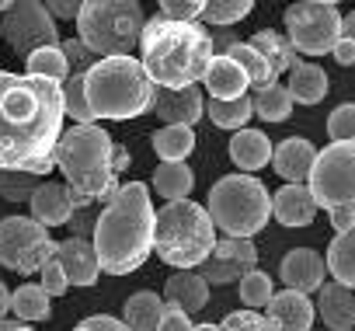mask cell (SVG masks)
<instances>
[{"label": "cell", "instance_id": "8", "mask_svg": "<svg viewBox=\"0 0 355 331\" xmlns=\"http://www.w3.org/2000/svg\"><path fill=\"white\" fill-rule=\"evenodd\" d=\"M206 210L227 237L251 241L272 217V196L251 175H227L209 189V206Z\"/></svg>", "mask_w": 355, "mask_h": 331}, {"label": "cell", "instance_id": "33", "mask_svg": "<svg viewBox=\"0 0 355 331\" xmlns=\"http://www.w3.org/2000/svg\"><path fill=\"white\" fill-rule=\"evenodd\" d=\"M227 56L248 74V84H254V87H268V84H275V74H272V67L265 63V56L251 46V42H237V46H230L227 49Z\"/></svg>", "mask_w": 355, "mask_h": 331}, {"label": "cell", "instance_id": "16", "mask_svg": "<svg viewBox=\"0 0 355 331\" xmlns=\"http://www.w3.org/2000/svg\"><path fill=\"white\" fill-rule=\"evenodd\" d=\"M56 262L63 265V275L70 286H94L98 282V272H101V262H98V251L91 241L84 237H67L56 244Z\"/></svg>", "mask_w": 355, "mask_h": 331}, {"label": "cell", "instance_id": "23", "mask_svg": "<svg viewBox=\"0 0 355 331\" xmlns=\"http://www.w3.org/2000/svg\"><path fill=\"white\" fill-rule=\"evenodd\" d=\"M202 84H206V91H209L213 101H237L248 91V74L230 56H213Z\"/></svg>", "mask_w": 355, "mask_h": 331}, {"label": "cell", "instance_id": "34", "mask_svg": "<svg viewBox=\"0 0 355 331\" xmlns=\"http://www.w3.org/2000/svg\"><path fill=\"white\" fill-rule=\"evenodd\" d=\"M25 74L28 77H46V80H56L63 84L70 77V67H67V56L60 46H46V49H35L28 60H25Z\"/></svg>", "mask_w": 355, "mask_h": 331}, {"label": "cell", "instance_id": "39", "mask_svg": "<svg viewBox=\"0 0 355 331\" xmlns=\"http://www.w3.org/2000/svg\"><path fill=\"white\" fill-rule=\"evenodd\" d=\"M39 175L28 171H0V196L8 203H32V196L39 192Z\"/></svg>", "mask_w": 355, "mask_h": 331}, {"label": "cell", "instance_id": "11", "mask_svg": "<svg viewBox=\"0 0 355 331\" xmlns=\"http://www.w3.org/2000/svg\"><path fill=\"white\" fill-rule=\"evenodd\" d=\"M56 255V241L42 223L32 217H4L0 220V265L32 275L42 272V265Z\"/></svg>", "mask_w": 355, "mask_h": 331}, {"label": "cell", "instance_id": "26", "mask_svg": "<svg viewBox=\"0 0 355 331\" xmlns=\"http://www.w3.org/2000/svg\"><path fill=\"white\" fill-rule=\"evenodd\" d=\"M157 157L164 164H185V157L196 150V129L189 126H160L153 136H150Z\"/></svg>", "mask_w": 355, "mask_h": 331}, {"label": "cell", "instance_id": "4", "mask_svg": "<svg viewBox=\"0 0 355 331\" xmlns=\"http://www.w3.org/2000/svg\"><path fill=\"white\" fill-rule=\"evenodd\" d=\"M112 153H115V143L98 122L94 126H70L60 136L56 168L63 171L77 210H87L91 203H108L119 192Z\"/></svg>", "mask_w": 355, "mask_h": 331}, {"label": "cell", "instance_id": "28", "mask_svg": "<svg viewBox=\"0 0 355 331\" xmlns=\"http://www.w3.org/2000/svg\"><path fill=\"white\" fill-rule=\"evenodd\" d=\"M164 300L153 293V289H139V293H132L129 300H125V307H122V317H125V324L132 328V331H157V324H160V317H164Z\"/></svg>", "mask_w": 355, "mask_h": 331}, {"label": "cell", "instance_id": "35", "mask_svg": "<svg viewBox=\"0 0 355 331\" xmlns=\"http://www.w3.org/2000/svg\"><path fill=\"white\" fill-rule=\"evenodd\" d=\"M87 74H70L60 87H63V108L73 119V126H94V112L87 105Z\"/></svg>", "mask_w": 355, "mask_h": 331}, {"label": "cell", "instance_id": "37", "mask_svg": "<svg viewBox=\"0 0 355 331\" xmlns=\"http://www.w3.org/2000/svg\"><path fill=\"white\" fill-rule=\"evenodd\" d=\"M251 11H254L251 0H209V4L202 8V22L216 25V28H230L241 18H248Z\"/></svg>", "mask_w": 355, "mask_h": 331}, {"label": "cell", "instance_id": "36", "mask_svg": "<svg viewBox=\"0 0 355 331\" xmlns=\"http://www.w3.org/2000/svg\"><path fill=\"white\" fill-rule=\"evenodd\" d=\"M206 115L213 119V126L241 133V129H248V119L254 115V108H251V98H248V94L237 98V101H213V98H209Z\"/></svg>", "mask_w": 355, "mask_h": 331}, {"label": "cell", "instance_id": "41", "mask_svg": "<svg viewBox=\"0 0 355 331\" xmlns=\"http://www.w3.org/2000/svg\"><path fill=\"white\" fill-rule=\"evenodd\" d=\"M202 8L206 4H199V0H160V18H167V22H178V25H192L196 18H202Z\"/></svg>", "mask_w": 355, "mask_h": 331}, {"label": "cell", "instance_id": "7", "mask_svg": "<svg viewBox=\"0 0 355 331\" xmlns=\"http://www.w3.org/2000/svg\"><path fill=\"white\" fill-rule=\"evenodd\" d=\"M146 28L143 8L136 0H87L77 18V39L98 56H129Z\"/></svg>", "mask_w": 355, "mask_h": 331}, {"label": "cell", "instance_id": "25", "mask_svg": "<svg viewBox=\"0 0 355 331\" xmlns=\"http://www.w3.org/2000/svg\"><path fill=\"white\" fill-rule=\"evenodd\" d=\"M327 74L317 67V63H296L293 70H289V84H286V91H289V98L293 101H300V105H320L324 98H327Z\"/></svg>", "mask_w": 355, "mask_h": 331}, {"label": "cell", "instance_id": "56", "mask_svg": "<svg viewBox=\"0 0 355 331\" xmlns=\"http://www.w3.org/2000/svg\"><path fill=\"white\" fill-rule=\"evenodd\" d=\"M73 331H87V328H84V324H77V328H73Z\"/></svg>", "mask_w": 355, "mask_h": 331}, {"label": "cell", "instance_id": "15", "mask_svg": "<svg viewBox=\"0 0 355 331\" xmlns=\"http://www.w3.org/2000/svg\"><path fill=\"white\" fill-rule=\"evenodd\" d=\"M317 146L310 139H300V136H289L282 139L275 150H272V164H275V175L286 178L289 185H306L310 182V171L317 164Z\"/></svg>", "mask_w": 355, "mask_h": 331}, {"label": "cell", "instance_id": "54", "mask_svg": "<svg viewBox=\"0 0 355 331\" xmlns=\"http://www.w3.org/2000/svg\"><path fill=\"white\" fill-rule=\"evenodd\" d=\"M21 328V321L18 317H8V321H0V331H18Z\"/></svg>", "mask_w": 355, "mask_h": 331}, {"label": "cell", "instance_id": "55", "mask_svg": "<svg viewBox=\"0 0 355 331\" xmlns=\"http://www.w3.org/2000/svg\"><path fill=\"white\" fill-rule=\"evenodd\" d=\"M196 331H220V324H196Z\"/></svg>", "mask_w": 355, "mask_h": 331}, {"label": "cell", "instance_id": "9", "mask_svg": "<svg viewBox=\"0 0 355 331\" xmlns=\"http://www.w3.org/2000/svg\"><path fill=\"white\" fill-rule=\"evenodd\" d=\"M306 185L317 210H355V143L324 146Z\"/></svg>", "mask_w": 355, "mask_h": 331}, {"label": "cell", "instance_id": "21", "mask_svg": "<svg viewBox=\"0 0 355 331\" xmlns=\"http://www.w3.org/2000/svg\"><path fill=\"white\" fill-rule=\"evenodd\" d=\"M317 314L327 331H352L355 328V296L341 282H327L317 289Z\"/></svg>", "mask_w": 355, "mask_h": 331}, {"label": "cell", "instance_id": "14", "mask_svg": "<svg viewBox=\"0 0 355 331\" xmlns=\"http://www.w3.org/2000/svg\"><path fill=\"white\" fill-rule=\"evenodd\" d=\"M153 112L164 119V126H196L206 115V101L199 87H185V91H167V87H153Z\"/></svg>", "mask_w": 355, "mask_h": 331}, {"label": "cell", "instance_id": "29", "mask_svg": "<svg viewBox=\"0 0 355 331\" xmlns=\"http://www.w3.org/2000/svg\"><path fill=\"white\" fill-rule=\"evenodd\" d=\"M153 189L167 199V203H185L196 189V175L189 164H157L153 171Z\"/></svg>", "mask_w": 355, "mask_h": 331}, {"label": "cell", "instance_id": "12", "mask_svg": "<svg viewBox=\"0 0 355 331\" xmlns=\"http://www.w3.org/2000/svg\"><path fill=\"white\" fill-rule=\"evenodd\" d=\"M0 35L11 42V49L18 56H32L35 49H46V46H63L60 39V28H56V18L49 15L46 4L39 0H21V4H11V11L0 22Z\"/></svg>", "mask_w": 355, "mask_h": 331}, {"label": "cell", "instance_id": "48", "mask_svg": "<svg viewBox=\"0 0 355 331\" xmlns=\"http://www.w3.org/2000/svg\"><path fill=\"white\" fill-rule=\"evenodd\" d=\"M49 15L53 18H80V8L84 4H70V0H49Z\"/></svg>", "mask_w": 355, "mask_h": 331}, {"label": "cell", "instance_id": "19", "mask_svg": "<svg viewBox=\"0 0 355 331\" xmlns=\"http://www.w3.org/2000/svg\"><path fill=\"white\" fill-rule=\"evenodd\" d=\"M28 206H32V220L42 223L46 230H49V227H63V223H70V217L77 213L70 189L60 185V182H42Z\"/></svg>", "mask_w": 355, "mask_h": 331}, {"label": "cell", "instance_id": "31", "mask_svg": "<svg viewBox=\"0 0 355 331\" xmlns=\"http://www.w3.org/2000/svg\"><path fill=\"white\" fill-rule=\"evenodd\" d=\"M53 296L39 286V282H21L15 293H11V310L15 317L25 324V321H46L53 314Z\"/></svg>", "mask_w": 355, "mask_h": 331}, {"label": "cell", "instance_id": "18", "mask_svg": "<svg viewBox=\"0 0 355 331\" xmlns=\"http://www.w3.org/2000/svg\"><path fill=\"white\" fill-rule=\"evenodd\" d=\"M265 317H268L272 331H310L313 328V317H317V307L310 303V296L293 293V289H282V293L272 296Z\"/></svg>", "mask_w": 355, "mask_h": 331}, {"label": "cell", "instance_id": "43", "mask_svg": "<svg viewBox=\"0 0 355 331\" xmlns=\"http://www.w3.org/2000/svg\"><path fill=\"white\" fill-rule=\"evenodd\" d=\"M63 56H67V67H70V74H87L94 63H98V56L80 42V39H63Z\"/></svg>", "mask_w": 355, "mask_h": 331}, {"label": "cell", "instance_id": "20", "mask_svg": "<svg viewBox=\"0 0 355 331\" xmlns=\"http://www.w3.org/2000/svg\"><path fill=\"white\" fill-rule=\"evenodd\" d=\"M272 213L282 227H310L317 217V203L310 196V185H282L272 196Z\"/></svg>", "mask_w": 355, "mask_h": 331}, {"label": "cell", "instance_id": "52", "mask_svg": "<svg viewBox=\"0 0 355 331\" xmlns=\"http://www.w3.org/2000/svg\"><path fill=\"white\" fill-rule=\"evenodd\" d=\"M8 310H11V289L0 282V321H8Z\"/></svg>", "mask_w": 355, "mask_h": 331}, {"label": "cell", "instance_id": "5", "mask_svg": "<svg viewBox=\"0 0 355 331\" xmlns=\"http://www.w3.org/2000/svg\"><path fill=\"white\" fill-rule=\"evenodd\" d=\"M87 105L94 119H136L153 112V80L136 56H108L87 70Z\"/></svg>", "mask_w": 355, "mask_h": 331}, {"label": "cell", "instance_id": "32", "mask_svg": "<svg viewBox=\"0 0 355 331\" xmlns=\"http://www.w3.org/2000/svg\"><path fill=\"white\" fill-rule=\"evenodd\" d=\"M251 108L258 119L265 122H286L289 112H293V98L282 84H268V87H258L254 98H251Z\"/></svg>", "mask_w": 355, "mask_h": 331}, {"label": "cell", "instance_id": "24", "mask_svg": "<svg viewBox=\"0 0 355 331\" xmlns=\"http://www.w3.org/2000/svg\"><path fill=\"white\" fill-rule=\"evenodd\" d=\"M230 160L241 168V175L261 171L272 160V139L261 129H241L230 136Z\"/></svg>", "mask_w": 355, "mask_h": 331}, {"label": "cell", "instance_id": "38", "mask_svg": "<svg viewBox=\"0 0 355 331\" xmlns=\"http://www.w3.org/2000/svg\"><path fill=\"white\" fill-rule=\"evenodd\" d=\"M272 296H275V289H272V275H268V272L254 269V272H248V275L241 279V303H244L248 310L268 307Z\"/></svg>", "mask_w": 355, "mask_h": 331}, {"label": "cell", "instance_id": "47", "mask_svg": "<svg viewBox=\"0 0 355 331\" xmlns=\"http://www.w3.org/2000/svg\"><path fill=\"white\" fill-rule=\"evenodd\" d=\"M67 227H70V237H84V241H87V234L94 237V220H87V217H84V210H77V213L70 217V223H67Z\"/></svg>", "mask_w": 355, "mask_h": 331}, {"label": "cell", "instance_id": "40", "mask_svg": "<svg viewBox=\"0 0 355 331\" xmlns=\"http://www.w3.org/2000/svg\"><path fill=\"white\" fill-rule=\"evenodd\" d=\"M327 133L334 143H355V101H345L327 115Z\"/></svg>", "mask_w": 355, "mask_h": 331}, {"label": "cell", "instance_id": "3", "mask_svg": "<svg viewBox=\"0 0 355 331\" xmlns=\"http://www.w3.org/2000/svg\"><path fill=\"white\" fill-rule=\"evenodd\" d=\"M143 49V70L153 80V87H167V91H185L196 87V80L206 77L209 63H213V35L206 25H178L167 18H153L143 28L139 39Z\"/></svg>", "mask_w": 355, "mask_h": 331}, {"label": "cell", "instance_id": "57", "mask_svg": "<svg viewBox=\"0 0 355 331\" xmlns=\"http://www.w3.org/2000/svg\"><path fill=\"white\" fill-rule=\"evenodd\" d=\"M18 331H35V328H25V324H21V328H18Z\"/></svg>", "mask_w": 355, "mask_h": 331}, {"label": "cell", "instance_id": "13", "mask_svg": "<svg viewBox=\"0 0 355 331\" xmlns=\"http://www.w3.org/2000/svg\"><path fill=\"white\" fill-rule=\"evenodd\" d=\"M254 269H258V248L251 241H244V237H223V241H216L213 255L199 265V275L209 286L213 282L216 286H227V282L244 279Z\"/></svg>", "mask_w": 355, "mask_h": 331}, {"label": "cell", "instance_id": "45", "mask_svg": "<svg viewBox=\"0 0 355 331\" xmlns=\"http://www.w3.org/2000/svg\"><path fill=\"white\" fill-rule=\"evenodd\" d=\"M157 331H196V324H192V317L185 314V310H178V307H164V317H160V324H157Z\"/></svg>", "mask_w": 355, "mask_h": 331}, {"label": "cell", "instance_id": "27", "mask_svg": "<svg viewBox=\"0 0 355 331\" xmlns=\"http://www.w3.org/2000/svg\"><path fill=\"white\" fill-rule=\"evenodd\" d=\"M324 265L334 275V282H341L345 289H355V227L345 234H334V241L327 244Z\"/></svg>", "mask_w": 355, "mask_h": 331}, {"label": "cell", "instance_id": "51", "mask_svg": "<svg viewBox=\"0 0 355 331\" xmlns=\"http://www.w3.org/2000/svg\"><path fill=\"white\" fill-rule=\"evenodd\" d=\"M112 168H115V175L129 168V150H125L122 143H115V153H112Z\"/></svg>", "mask_w": 355, "mask_h": 331}, {"label": "cell", "instance_id": "42", "mask_svg": "<svg viewBox=\"0 0 355 331\" xmlns=\"http://www.w3.org/2000/svg\"><path fill=\"white\" fill-rule=\"evenodd\" d=\"M220 331H272V324L258 310H234V314L223 317Z\"/></svg>", "mask_w": 355, "mask_h": 331}, {"label": "cell", "instance_id": "22", "mask_svg": "<svg viewBox=\"0 0 355 331\" xmlns=\"http://www.w3.org/2000/svg\"><path fill=\"white\" fill-rule=\"evenodd\" d=\"M164 303L185 310L192 317V314H199L209 303V282L199 272H174L164 282Z\"/></svg>", "mask_w": 355, "mask_h": 331}, {"label": "cell", "instance_id": "50", "mask_svg": "<svg viewBox=\"0 0 355 331\" xmlns=\"http://www.w3.org/2000/svg\"><path fill=\"white\" fill-rule=\"evenodd\" d=\"M334 60H338L341 67H352V63H355V42L338 39V46H334Z\"/></svg>", "mask_w": 355, "mask_h": 331}, {"label": "cell", "instance_id": "10", "mask_svg": "<svg viewBox=\"0 0 355 331\" xmlns=\"http://www.w3.org/2000/svg\"><path fill=\"white\" fill-rule=\"evenodd\" d=\"M286 39L293 42L296 53L306 56H327L334 53L341 39V15L331 0H303L286 11Z\"/></svg>", "mask_w": 355, "mask_h": 331}, {"label": "cell", "instance_id": "6", "mask_svg": "<svg viewBox=\"0 0 355 331\" xmlns=\"http://www.w3.org/2000/svg\"><path fill=\"white\" fill-rule=\"evenodd\" d=\"M213 248H216V223L206 206L185 199V203H167L157 213L153 251L171 269L189 272L192 265H202L213 255Z\"/></svg>", "mask_w": 355, "mask_h": 331}, {"label": "cell", "instance_id": "46", "mask_svg": "<svg viewBox=\"0 0 355 331\" xmlns=\"http://www.w3.org/2000/svg\"><path fill=\"white\" fill-rule=\"evenodd\" d=\"M87 331H132L125 321H119V317H108V314H91V317H84L80 321Z\"/></svg>", "mask_w": 355, "mask_h": 331}, {"label": "cell", "instance_id": "44", "mask_svg": "<svg viewBox=\"0 0 355 331\" xmlns=\"http://www.w3.org/2000/svg\"><path fill=\"white\" fill-rule=\"evenodd\" d=\"M39 286L49 293V296H63L67 289H70V282H67V275H63V265L56 262V255L42 265V272H39Z\"/></svg>", "mask_w": 355, "mask_h": 331}, {"label": "cell", "instance_id": "2", "mask_svg": "<svg viewBox=\"0 0 355 331\" xmlns=\"http://www.w3.org/2000/svg\"><path fill=\"white\" fill-rule=\"evenodd\" d=\"M153 227L157 213L150 206V189L143 182L119 185V192L105 203L101 217L94 220V251L108 275L136 272L153 251Z\"/></svg>", "mask_w": 355, "mask_h": 331}, {"label": "cell", "instance_id": "53", "mask_svg": "<svg viewBox=\"0 0 355 331\" xmlns=\"http://www.w3.org/2000/svg\"><path fill=\"white\" fill-rule=\"evenodd\" d=\"M341 39L355 42V11H352L348 18H341Z\"/></svg>", "mask_w": 355, "mask_h": 331}, {"label": "cell", "instance_id": "1", "mask_svg": "<svg viewBox=\"0 0 355 331\" xmlns=\"http://www.w3.org/2000/svg\"><path fill=\"white\" fill-rule=\"evenodd\" d=\"M63 119V87L56 80L0 70V171L49 175Z\"/></svg>", "mask_w": 355, "mask_h": 331}, {"label": "cell", "instance_id": "17", "mask_svg": "<svg viewBox=\"0 0 355 331\" xmlns=\"http://www.w3.org/2000/svg\"><path fill=\"white\" fill-rule=\"evenodd\" d=\"M324 258L317 255V251H310V248H293L286 258H282V265H279V275H282V282H286V289H293V293H313V289H320L324 286Z\"/></svg>", "mask_w": 355, "mask_h": 331}, {"label": "cell", "instance_id": "30", "mask_svg": "<svg viewBox=\"0 0 355 331\" xmlns=\"http://www.w3.org/2000/svg\"><path fill=\"white\" fill-rule=\"evenodd\" d=\"M251 46L265 56V63L272 67V74H275V80L282 77V74H289L300 60H296V49H293V42L286 39V35H279V32H272V28H265V32H258L254 39H251Z\"/></svg>", "mask_w": 355, "mask_h": 331}, {"label": "cell", "instance_id": "49", "mask_svg": "<svg viewBox=\"0 0 355 331\" xmlns=\"http://www.w3.org/2000/svg\"><path fill=\"white\" fill-rule=\"evenodd\" d=\"M327 217H331V227H334L338 234H345V230L355 227V210H331Z\"/></svg>", "mask_w": 355, "mask_h": 331}]
</instances>
